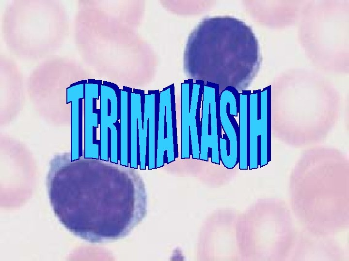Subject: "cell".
Here are the masks:
<instances>
[{
	"label": "cell",
	"mask_w": 349,
	"mask_h": 261,
	"mask_svg": "<svg viewBox=\"0 0 349 261\" xmlns=\"http://www.w3.org/2000/svg\"><path fill=\"white\" fill-rule=\"evenodd\" d=\"M239 106V93L232 86H228L220 95V116L221 125L229 142V155L222 162L227 169H233L239 161V141L228 115L229 105Z\"/></svg>",
	"instance_id": "cell-4"
},
{
	"label": "cell",
	"mask_w": 349,
	"mask_h": 261,
	"mask_svg": "<svg viewBox=\"0 0 349 261\" xmlns=\"http://www.w3.org/2000/svg\"><path fill=\"white\" fill-rule=\"evenodd\" d=\"M213 87L207 82L204 85L202 111L201 143L200 160L208 161V149L212 148L210 127V103Z\"/></svg>",
	"instance_id": "cell-10"
},
{
	"label": "cell",
	"mask_w": 349,
	"mask_h": 261,
	"mask_svg": "<svg viewBox=\"0 0 349 261\" xmlns=\"http://www.w3.org/2000/svg\"><path fill=\"white\" fill-rule=\"evenodd\" d=\"M87 80L70 85L66 90V102L71 105V161L82 155V102Z\"/></svg>",
	"instance_id": "cell-3"
},
{
	"label": "cell",
	"mask_w": 349,
	"mask_h": 261,
	"mask_svg": "<svg viewBox=\"0 0 349 261\" xmlns=\"http://www.w3.org/2000/svg\"><path fill=\"white\" fill-rule=\"evenodd\" d=\"M102 81L88 79L84 84V158L99 159V141L96 129L99 124L100 110L96 101L100 96Z\"/></svg>",
	"instance_id": "cell-2"
},
{
	"label": "cell",
	"mask_w": 349,
	"mask_h": 261,
	"mask_svg": "<svg viewBox=\"0 0 349 261\" xmlns=\"http://www.w3.org/2000/svg\"><path fill=\"white\" fill-rule=\"evenodd\" d=\"M171 104H172V125H173L174 153L175 159H176L178 157V145H177L176 110H175L174 85V84H171Z\"/></svg>",
	"instance_id": "cell-16"
},
{
	"label": "cell",
	"mask_w": 349,
	"mask_h": 261,
	"mask_svg": "<svg viewBox=\"0 0 349 261\" xmlns=\"http://www.w3.org/2000/svg\"><path fill=\"white\" fill-rule=\"evenodd\" d=\"M144 91L134 88L130 92V159L129 166L137 169L138 158V118L143 115Z\"/></svg>",
	"instance_id": "cell-8"
},
{
	"label": "cell",
	"mask_w": 349,
	"mask_h": 261,
	"mask_svg": "<svg viewBox=\"0 0 349 261\" xmlns=\"http://www.w3.org/2000/svg\"><path fill=\"white\" fill-rule=\"evenodd\" d=\"M201 80H196L192 86L191 102L190 107V134L191 145V156L193 159H200V147L198 142L196 116Z\"/></svg>",
	"instance_id": "cell-14"
},
{
	"label": "cell",
	"mask_w": 349,
	"mask_h": 261,
	"mask_svg": "<svg viewBox=\"0 0 349 261\" xmlns=\"http://www.w3.org/2000/svg\"><path fill=\"white\" fill-rule=\"evenodd\" d=\"M257 130L260 136V167L271 160V86L260 92V118L257 119Z\"/></svg>",
	"instance_id": "cell-5"
},
{
	"label": "cell",
	"mask_w": 349,
	"mask_h": 261,
	"mask_svg": "<svg viewBox=\"0 0 349 261\" xmlns=\"http://www.w3.org/2000/svg\"><path fill=\"white\" fill-rule=\"evenodd\" d=\"M158 90H149L144 95V113L148 120L147 167L156 168L159 114H155L156 93Z\"/></svg>",
	"instance_id": "cell-7"
},
{
	"label": "cell",
	"mask_w": 349,
	"mask_h": 261,
	"mask_svg": "<svg viewBox=\"0 0 349 261\" xmlns=\"http://www.w3.org/2000/svg\"><path fill=\"white\" fill-rule=\"evenodd\" d=\"M250 90H242L239 94V169L247 170L249 164V151L247 142V118L250 110Z\"/></svg>",
	"instance_id": "cell-9"
},
{
	"label": "cell",
	"mask_w": 349,
	"mask_h": 261,
	"mask_svg": "<svg viewBox=\"0 0 349 261\" xmlns=\"http://www.w3.org/2000/svg\"><path fill=\"white\" fill-rule=\"evenodd\" d=\"M128 87L120 91V164L127 167L128 162Z\"/></svg>",
	"instance_id": "cell-13"
},
{
	"label": "cell",
	"mask_w": 349,
	"mask_h": 261,
	"mask_svg": "<svg viewBox=\"0 0 349 261\" xmlns=\"http://www.w3.org/2000/svg\"><path fill=\"white\" fill-rule=\"evenodd\" d=\"M120 91L115 84L104 81L100 92L99 159L118 164L120 157Z\"/></svg>",
	"instance_id": "cell-1"
},
{
	"label": "cell",
	"mask_w": 349,
	"mask_h": 261,
	"mask_svg": "<svg viewBox=\"0 0 349 261\" xmlns=\"http://www.w3.org/2000/svg\"><path fill=\"white\" fill-rule=\"evenodd\" d=\"M192 79L185 80L181 84V159H189L191 154L190 134V107L191 102Z\"/></svg>",
	"instance_id": "cell-6"
},
{
	"label": "cell",
	"mask_w": 349,
	"mask_h": 261,
	"mask_svg": "<svg viewBox=\"0 0 349 261\" xmlns=\"http://www.w3.org/2000/svg\"><path fill=\"white\" fill-rule=\"evenodd\" d=\"M165 106L163 98L159 95V117L158 123L157 148L156 153V168L164 165V156L167 163H171L175 159L174 147L172 146L167 137L164 138Z\"/></svg>",
	"instance_id": "cell-12"
},
{
	"label": "cell",
	"mask_w": 349,
	"mask_h": 261,
	"mask_svg": "<svg viewBox=\"0 0 349 261\" xmlns=\"http://www.w3.org/2000/svg\"><path fill=\"white\" fill-rule=\"evenodd\" d=\"M207 82L213 87L211 93V101L210 103L211 136L212 145L211 148V161L213 163L220 165L221 158L219 153L218 139L215 89L212 85V82L208 81H207Z\"/></svg>",
	"instance_id": "cell-15"
},
{
	"label": "cell",
	"mask_w": 349,
	"mask_h": 261,
	"mask_svg": "<svg viewBox=\"0 0 349 261\" xmlns=\"http://www.w3.org/2000/svg\"><path fill=\"white\" fill-rule=\"evenodd\" d=\"M260 89L254 90L250 95L249 169L258 168V144L260 136L257 130L258 96Z\"/></svg>",
	"instance_id": "cell-11"
}]
</instances>
